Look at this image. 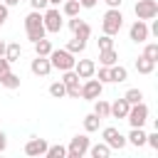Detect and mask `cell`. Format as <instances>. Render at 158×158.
I'll return each instance as SVG.
<instances>
[{"label": "cell", "instance_id": "obj_1", "mask_svg": "<svg viewBox=\"0 0 158 158\" xmlns=\"http://www.w3.org/2000/svg\"><path fill=\"white\" fill-rule=\"evenodd\" d=\"M25 32H27V40H30L32 44H35L37 40L47 37V30H44V25H42V12H40V10H32V12L25 15Z\"/></svg>", "mask_w": 158, "mask_h": 158}, {"label": "cell", "instance_id": "obj_2", "mask_svg": "<svg viewBox=\"0 0 158 158\" xmlns=\"http://www.w3.org/2000/svg\"><path fill=\"white\" fill-rule=\"evenodd\" d=\"M121 27H123V12H121V7H109L104 12V20H101V32L114 37V35L121 32Z\"/></svg>", "mask_w": 158, "mask_h": 158}, {"label": "cell", "instance_id": "obj_3", "mask_svg": "<svg viewBox=\"0 0 158 158\" xmlns=\"http://www.w3.org/2000/svg\"><path fill=\"white\" fill-rule=\"evenodd\" d=\"M42 25H44V30L49 32V35H57L62 27H64V15H62V10L59 7H47V10H42Z\"/></svg>", "mask_w": 158, "mask_h": 158}, {"label": "cell", "instance_id": "obj_4", "mask_svg": "<svg viewBox=\"0 0 158 158\" xmlns=\"http://www.w3.org/2000/svg\"><path fill=\"white\" fill-rule=\"evenodd\" d=\"M74 62H77V57H74L72 52H67L64 47H62V49H52V52H49V64H52V69L67 72V69H74Z\"/></svg>", "mask_w": 158, "mask_h": 158}, {"label": "cell", "instance_id": "obj_5", "mask_svg": "<svg viewBox=\"0 0 158 158\" xmlns=\"http://www.w3.org/2000/svg\"><path fill=\"white\" fill-rule=\"evenodd\" d=\"M148 106L143 104V101H138V104H131L128 106V114H126V121H128V126L131 128H143L146 126V121H148Z\"/></svg>", "mask_w": 158, "mask_h": 158}, {"label": "cell", "instance_id": "obj_6", "mask_svg": "<svg viewBox=\"0 0 158 158\" xmlns=\"http://www.w3.org/2000/svg\"><path fill=\"white\" fill-rule=\"evenodd\" d=\"M89 146H91L89 136L86 133H77L67 146V158H84L89 153Z\"/></svg>", "mask_w": 158, "mask_h": 158}, {"label": "cell", "instance_id": "obj_7", "mask_svg": "<svg viewBox=\"0 0 158 158\" xmlns=\"http://www.w3.org/2000/svg\"><path fill=\"white\" fill-rule=\"evenodd\" d=\"M101 141H104L111 151H114V148H116V151H121V148L126 146V136H123L116 126H106V128L101 131Z\"/></svg>", "mask_w": 158, "mask_h": 158}, {"label": "cell", "instance_id": "obj_8", "mask_svg": "<svg viewBox=\"0 0 158 158\" xmlns=\"http://www.w3.org/2000/svg\"><path fill=\"white\" fill-rule=\"evenodd\" d=\"M133 12H136V20H153L158 15V0H138L133 5Z\"/></svg>", "mask_w": 158, "mask_h": 158}, {"label": "cell", "instance_id": "obj_9", "mask_svg": "<svg viewBox=\"0 0 158 158\" xmlns=\"http://www.w3.org/2000/svg\"><path fill=\"white\" fill-rule=\"evenodd\" d=\"M101 91H104V84H101L99 79H94V77H89V79L81 81V91H79V96L86 99V101H94V99L101 96Z\"/></svg>", "mask_w": 158, "mask_h": 158}, {"label": "cell", "instance_id": "obj_10", "mask_svg": "<svg viewBox=\"0 0 158 158\" xmlns=\"http://www.w3.org/2000/svg\"><path fill=\"white\" fill-rule=\"evenodd\" d=\"M62 81H64V86H67V96H69V99H79V91H81V79L77 77V72H74V69L62 72Z\"/></svg>", "mask_w": 158, "mask_h": 158}, {"label": "cell", "instance_id": "obj_11", "mask_svg": "<svg viewBox=\"0 0 158 158\" xmlns=\"http://www.w3.org/2000/svg\"><path fill=\"white\" fill-rule=\"evenodd\" d=\"M128 37H131V42L143 44V42L151 37V32H148V22H146V20H136V22L128 27Z\"/></svg>", "mask_w": 158, "mask_h": 158}, {"label": "cell", "instance_id": "obj_12", "mask_svg": "<svg viewBox=\"0 0 158 158\" xmlns=\"http://www.w3.org/2000/svg\"><path fill=\"white\" fill-rule=\"evenodd\" d=\"M69 30L74 32V37H79V40H89L91 37V27H89V22H84L79 15H74V17H69Z\"/></svg>", "mask_w": 158, "mask_h": 158}, {"label": "cell", "instance_id": "obj_13", "mask_svg": "<svg viewBox=\"0 0 158 158\" xmlns=\"http://www.w3.org/2000/svg\"><path fill=\"white\" fill-rule=\"evenodd\" d=\"M30 72H32L35 77H47V74L52 72L49 57H40V54H35V59L30 62Z\"/></svg>", "mask_w": 158, "mask_h": 158}, {"label": "cell", "instance_id": "obj_14", "mask_svg": "<svg viewBox=\"0 0 158 158\" xmlns=\"http://www.w3.org/2000/svg\"><path fill=\"white\" fill-rule=\"evenodd\" d=\"M74 72H77L79 79H89V77L96 74V62L94 59H77L74 62Z\"/></svg>", "mask_w": 158, "mask_h": 158}, {"label": "cell", "instance_id": "obj_15", "mask_svg": "<svg viewBox=\"0 0 158 158\" xmlns=\"http://www.w3.org/2000/svg\"><path fill=\"white\" fill-rule=\"evenodd\" d=\"M47 141L44 138H40V136H30V141L25 143V153L27 156H44L47 153Z\"/></svg>", "mask_w": 158, "mask_h": 158}, {"label": "cell", "instance_id": "obj_16", "mask_svg": "<svg viewBox=\"0 0 158 158\" xmlns=\"http://www.w3.org/2000/svg\"><path fill=\"white\" fill-rule=\"evenodd\" d=\"M128 101L121 96V99H116L114 104H111V111H109V118H126V114H128Z\"/></svg>", "mask_w": 158, "mask_h": 158}, {"label": "cell", "instance_id": "obj_17", "mask_svg": "<svg viewBox=\"0 0 158 158\" xmlns=\"http://www.w3.org/2000/svg\"><path fill=\"white\" fill-rule=\"evenodd\" d=\"M109 72H111V84H121V81H126L128 79V69L123 67V64H111L109 67Z\"/></svg>", "mask_w": 158, "mask_h": 158}, {"label": "cell", "instance_id": "obj_18", "mask_svg": "<svg viewBox=\"0 0 158 158\" xmlns=\"http://www.w3.org/2000/svg\"><path fill=\"white\" fill-rule=\"evenodd\" d=\"M20 57H22L20 42H7V47H5V59H7L10 64H15V62H20Z\"/></svg>", "mask_w": 158, "mask_h": 158}, {"label": "cell", "instance_id": "obj_19", "mask_svg": "<svg viewBox=\"0 0 158 158\" xmlns=\"http://www.w3.org/2000/svg\"><path fill=\"white\" fill-rule=\"evenodd\" d=\"M116 62H118V52H116L114 47H109V49H99V64L111 67V64H116Z\"/></svg>", "mask_w": 158, "mask_h": 158}, {"label": "cell", "instance_id": "obj_20", "mask_svg": "<svg viewBox=\"0 0 158 158\" xmlns=\"http://www.w3.org/2000/svg\"><path fill=\"white\" fill-rule=\"evenodd\" d=\"M126 143H131V146H136V148L146 146V131H143V128H131V133L126 136Z\"/></svg>", "mask_w": 158, "mask_h": 158}, {"label": "cell", "instance_id": "obj_21", "mask_svg": "<svg viewBox=\"0 0 158 158\" xmlns=\"http://www.w3.org/2000/svg\"><path fill=\"white\" fill-rule=\"evenodd\" d=\"M109 111H111V104H109L106 99H101V96H99V99H94V114H96L101 121H104V118H109Z\"/></svg>", "mask_w": 158, "mask_h": 158}, {"label": "cell", "instance_id": "obj_22", "mask_svg": "<svg viewBox=\"0 0 158 158\" xmlns=\"http://www.w3.org/2000/svg\"><path fill=\"white\" fill-rule=\"evenodd\" d=\"M153 69H156V62H153V59H148V57H143V54L136 59V72H138V74H151Z\"/></svg>", "mask_w": 158, "mask_h": 158}, {"label": "cell", "instance_id": "obj_23", "mask_svg": "<svg viewBox=\"0 0 158 158\" xmlns=\"http://www.w3.org/2000/svg\"><path fill=\"white\" fill-rule=\"evenodd\" d=\"M89 153H91V158H109L111 156V148L101 141V143H94V146H89Z\"/></svg>", "mask_w": 158, "mask_h": 158}, {"label": "cell", "instance_id": "obj_24", "mask_svg": "<svg viewBox=\"0 0 158 158\" xmlns=\"http://www.w3.org/2000/svg\"><path fill=\"white\" fill-rule=\"evenodd\" d=\"M79 10H81L79 0H64L62 2V15L64 17H74V15H79Z\"/></svg>", "mask_w": 158, "mask_h": 158}, {"label": "cell", "instance_id": "obj_25", "mask_svg": "<svg viewBox=\"0 0 158 158\" xmlns=\"http://www.w3.org/2000/svg\"><path fill=\"white\" fill-rule=\"evenodd\" d=\"M64 49H67V52H72V54L77 57V54H81V52L86 49V40L74 37V40H69V42H67V47H64Z\"/></svg>", "mask_w": 158, "mask_h": 158}, {"label": "cell", "instance_id": "obj_26", "mask_svg": "<svg viewBox=\"0 0 158 158\" xmlns=\"http://www.w3.org/2000/svg\"><path fill=\"white\" fill-rule=\"evenodd\" d=\"M52 49H54V47H52V42H49L47 37H42V40L35 42V54H40V57H49Z\"/></svg>", "mask_w": 158, "mask_h": 158}, {"label": "cell", "instance_id": "obj_27", "mask_svg": "<svg viewBox=\"0 0 158 158\" xmlns=\"http://www.w3.org/2000/svg\"><path fill=\"white\" fill-rule=\"evenodd\" d=\"M99 123H101V118H99L94 111L84 116V131H86V133H94V131H99Z\"/></svg>", "mask_w": 158, "mask_h": 158}, {"label": "cell", "instance_id": "obj_28", "mask_svg": "<svg viewBox=\"0 0 158 158\" xmlns=\"http://www.w3.org/2000/svg\"><path fill=\"white\" fill-rule=\"evenodd\" d=\"M146 47H143V57H148V59H153L156 64H158V42H143Z\"/></svg>", "mask_w": 158, "mask_h": 158}, {"label": "cell", "instance_id": "obj_29", "mask_svg": "<svg viewBox=\"0 0 158 158\" xmlns=\"http://www.w3.org/2000/svg\"><path fill=\"white\" fill-rule=\"evenodd\" d=\"M0 84H2L5 89H20V77L12 74V72H7V74L0 79Z\"/></svg>", "mask_w": 158, "mask_h": 158}, {"label": "cell", "instance_id": "obj_30", "mask_svg": "<svg viewBox=\"0 0 158 158\" xmlns=\"http://www.w3.org/2000/svg\"><path fill=\"white\" fill-rule=\"evenodd\" d=\"M49 94H52L54 99H64V96H67L64 81H62V79H59V81H52V84H49Z\"/></svg>", "mask_w": 158, "mask_h": 158}, {"label": "cell", "instance_id": "obj_31", "mask_svg": "<svg viewBox=\"0 0 158 158\" xmlns=\"http://www.w3.org/2000/svg\"><path fill=\"white\" fill-rule=\"evenodd\" d=\"M47 158H67V146L57 143V146H47Z\"/></svg>", "mask_w": 158, "mask_h": 158}, {"label": "cell", "instance_id": "obj_32", "mask_svg": "<svg viewBox=\"0 0 158 158\" xmlns=\"http://www.w3.org/2000/svg\"><path fill=\"white\" fill-rule=\"evenodd\" d=\"M123 99H126L128 104H138V101H143V91H141L138 86H133V89H128V91L123 94Z\"/></svg>", "mask_w": 158, "mask_h": 158}, {"label": "cell", "instance_id": "obj_33", "mask_svg": "<svg viewBox=\"0 0 158 158\" xmlns=\"http://www.w3.org/2000/svg\"><path fill=\"white\" fill-rule=\"evenodd\" d=\"M96 44H99V49H109V47H114V37L111 35H101L96 40Z\"/></svg>", "mask_w": 158, "mask_h": 158}, {"label": "cell", "instance_id": "obj_34", "mask_svg": "<svg viewBox=\"0 0 158 158\" xmlns=\"http://www.w3.org/2000/svg\"><path fill=\"white\" fill-rule=\"evenodd\" d=\"M99 81H101V84H111V72H109V67H104V64H99Z\"/></svg>", "mask_w": 158, "mask_h": 158}, {"label": "cell", "instance_id": "obj_35", "mask_svg": "<svg viewBox=\"0 0 158 158\" xmlns=\"http://www.w3.org/2000/svg\"><path fill=\"white\" fill-rule=\"evenodd\" d=\"M146 143H148L153 151H158V128H156L153 133H146Z\"/></svg>", "mask_w": 158, "mask_h": 158}, {"label": "cell", "instance_id": "obj_36", "mask_svg": "<svg viewBox=\"0 0 158 158\" xmlns=\"http://www.w3.org/2000/svg\"><path fill=\"white\" fill-rule=\"evenodd\" d=\"M27 2H30V7H32V10H40V12L49 7V2H47V0H27Z\"/></svg>", "mask_w": 158, "mask_h": 158}, {"label": "cell", "instance_id": "obj_37", "mask_svg": "<svg viewBox=\"0 0 158 158\" xmlns=\"http://www.w3.org/2000/svg\"><path fill=\"white\" fill-rule=\"evenodd\" d=\"M7 15H10V7H7L5 2H0V27L7 22Z\"/></svg>", "mask_w": 158, "mask_h": 158}, {"label": "cell", "instance_id": "obj_38", "mask_svg": "<svg viewBox=\"0 0 158 158\" xmlns=\"http://www.w3.org/2000/svg\"><path fill=\"white\" fill-rule=\"evenodd\" d=\"M7 72H10V62H7L5 57H0V79H2Z\"/></svg>", "mask_w": 158, "mask_h": 158}, {"label": "cell", "instance_id": "obj_39", "mask_svg": "<svg viewBox=\"0 0 158 158\" xmlns=\"http://www.w3.org/2000/svg\"><path fill=\"white\" fill-rule=\"evenodd\" d=\"M5 148H7V136L5 131H0V153H5Z\"/></svg>", "mask_w": 158, "mask_h": 158}, {"label": "cell", "instance_id": "obj_40", "mask_svg": "<svg viewBox=\"0 0 158 158\" xmlns=\"http://www.w3.org/2000/svg\"><path fill=\"white\" fill-rule=\"evenodd\" d=\"M96 2H99V0H79V5L86 7V10H89V7H96Z\"/></svg>", "mask_w": 158, "mask_h": 158}, {"label": "cell", "instance_id": "obj_41", "mask_svg": "<svg viewBox=\"0 0 158 158\" xmlns=\"http://www.w3.org/2000/svg\"><path fill=\"white\" fill-rule=\"evenodd\" d=\"M104 2H106L109 7H121V2H123V0H104Z\"/></svg>", "mask_w": 158, "mask_h": 158}, {"label": "cell", "instance_id": "obj_42", "mask_svg": "<svg viewBox=\"0 0 158 158\" xmlns=\"http://www.w3.org/2000/svg\"><path fill=\"white\" fill-rule=\"evenodd\" d=\"M0 2H5L7 7H15V5H20V0H0Z\"/></svg>", "mask_w": 158, "mask_h": 158}, {"label": "cell", "instance_id": "obj_43", "mask_svg": "<svg viewBox=\"0 0 158 158\" xmlns=\"http://www.w3.org/2000/svg\"><path fill=\"white\" fill-rule=\"evenodd\" d=\"M5 47H7V42H5V40H0V57H5Z\"/></svg>", "mask_w": 158, "mask_h": 158}, {"label": "cell", "instance_id": "obj_44", "mask_svg": "<svg viewBox=\"0 0 158 158\" xmlns=\"http://www.w3.org/2000/svg\"><path fill=\"white\" fill-rule=\"evenodd\" d=\"M47 2H49V5H52V7H59V5H62V2H64V0H47Z\"/></svg>", "mask_w": 158, "mask_h": 158}, {"label": "cell", "instance_id": "obj_45", "mask_svg": "<svg viewBox=\"0 0 158 158\" xmlns=\"http://www.w3.org/2000/svg\"><path fill=\"white\" fill-rule=\"evenodd\" d=\"M20 2H27V0H20Z\"/></svg>", "mask_w": 158, "mask_h": 158}]
</instances>
